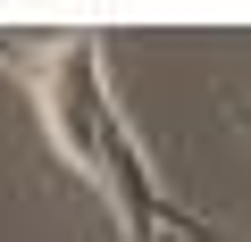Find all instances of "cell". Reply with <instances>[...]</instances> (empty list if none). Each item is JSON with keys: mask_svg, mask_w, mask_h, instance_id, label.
I'll return each mask as SVG.
<instances>
[{"mask_svg": "<svg viewBox=\"0 0 251 242\" xmlns=\"http://www.w3.org/2000/svg\"><path fill=\"white\" fill-rule=\"evenodd\" d=\"M25 92H34V109H42L59 159H67L84 184H100V142H109V117H117L109 75H100V42L75 34V42L34 50V59H25Z\"/></svg>", "mask_w": 251, "mask_h": 242, "instance_id": "obj_1", "label": "cell"}, {"mask_svg": "<svg viewBox=\"0 0 251 242\" xmlns=\"http://www.w3.org/2000/svg\"><path fill=\"white\" fill-rule=\"evenodd\" d=\"M100 200L117 209V234L126 242H159V225L176 217V225H193L184 209H168L159 200V184H151V159H143V134L126 126V109L109 117V142H100ZM201 234V225H193Z\"/></svg>", "mask_w": 251, "mask_h": 242, "instance_id": "obj_2", "label": "cell"}]
</instances>
